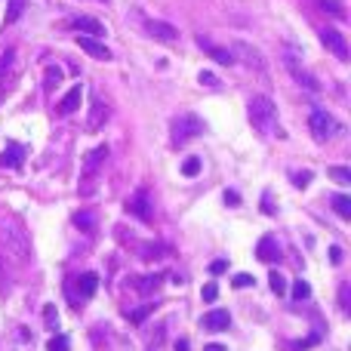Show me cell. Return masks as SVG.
<instances>
[{
	"mask_svg": "<svg viewBox=\"0 0 351 351\" xmlns=\"http://www.w3.org/2000/svg\"><path fill=\"white\" fill-rule=\"evenodd\" d=\"M317 6H321V10H330L336 19H346V10H342L339 0H317Z\"/></svg>",
	"mask_w": 351,
	"mask_h": 351,
	"instance_id": "26",
	"label": "cell"
},
{
	"mask_svg": "<svg viewBox=\"0 0 351 351\" xmlns=\"http://www.w3.org/2000/svg\"><path fill=\"white\" fill-rule=\"evenodd\" d=\"M333 210L339 213L342 219H351V197H348V194H336V197H333Z\"/></svg>",
	"mask_w": 351,
	"mask_h": 351,
	"instance_id": "23",
	"label": "cell"
},
{
	"mask_svg": "<svg viewBox=\"0 0 351 351\" xmlns=\"http://www.w3.org/2000/svg\"><path fill=\"white\" fill-rule=\"evenodd\" d=\"M160 284H164V274H145V278H136V290L145 293V296L158 293V290H160Z\"/></svg>",
	"mask_w": 351,
	"mask_h": 351,
	"instance_id": "19",
	"label": "cell"
},
{
	"mask_svg": "<svg viewBox=\"0 0 351 351\" xmlns=\"http://www.w3.org/2000/svg\"><path fill=\"white\" fill-rule=\"evenodd\" d=\"M197 47L204 49V53H210L213 59L219 62V65H234V56H231V49L216 47V43H210V40H206V37H197Z\"/></svg>",
	"mask_w": 351,
	"mask_h": 351,
	"instance_id": "15",
	"label": "cell"
},
{
	"mask_svg": "<svg viewBox=\"0 0 351 351\" xmlns=\"http://www.w3.org/2000/svg\"><path fill=\"white\" fill-rule=\"evenodd\" d=\"M234 287H241V290H243V287H253V274H247V271L237 274V278H234Z\"/></svg>",
	"mask_w": 351,
	"mask_h": 351,
	"instance_id": "36",
	"label": "cell"
},
{
	"mask_svg": "<svg viewBox=\"0 0 351 351\" xmlns=\"http://www.w3.org/2000/svg\"><path fill=\"white\" fill-rule=\"evenodd\" d=\"M268 287H271V293L284 296V293H287V278L280 271H271V274H268Z\"/></svg>",
	"mask_w": 351,
	"mask_h": 351,
	"instance_id": "24",
	"label": "cell"
},
{
	"mask_svg": "<svg viewBox=\"0 0 351 351\" xmlns=\"http://www.w3.org/2000/svg\"><path fill=\"white\" fill-rule=\"evenodd\" d=\"M308 127H311V136H315L317 142H330L336 133H339L336 117L327 114V111H315V114H311V121H308Z\"/></svg>",
	"mask_w": 351,
	"mask_h": 351,
	"instance_id": "5",
	"label": "cell"
},
{
	"mask_svg": "<svg viewBox=\"0 0 351 351\" xmlns=\"http://www.w3.org/2000/svg\"><path fill=\"white\" fill-rule=\"evenodd\" d=\"M321 43L336 56V59H342V62L348 59V43H346V37H342V31L324 28V31H321Z\"/></svg>",
	"mask_w": 351,
	"mask_h": 351,
	"instance_id": "8",
	"label": "cell"
},
{
	"mask_svg": "<svg viewBox=\"0 0 351 351\" xmlns=\"http://www.w3.org/2000/svg\"><path fill=\"white\" fill-rule=\"evenodd\" d=\"M108 160V145H96L90 154H86V160H84V179H86V185L80 188L84 194H90L93 191V176H96L99 167Z\"/></svg>",
	"mask_w": 351,
	"mask_h": 351,
	"instance_id": "6",
	"label": "cell"
},
{
	"mask_svg": "<svg viewBox=\"0 0 351 351\" xmlns=\"http://www.w3.org/2000/svg\"><path fill=\"white\" fill-rule=\"evenodd\" d=\"M96 287H99V278L93 271H86V274H80L77 278V290H80V299H90L93 293H96Z\"/></svg>",
	"mask_w": 351,
	"mask_h": 351,
	"instance_id": "20",
	"label": "cell"
},
{
	"mask_svg": "<svg viewBox=\"0 0 351 351\" xmlns=\"http://www.w3.org/2000/svg\"><path fill=\"white\" fill-rule=\"evenodd\" d=\"M204 351H228V348H225V346H219V342H210V346H206Z\"/></svg>",
	"mask_w": 351,
	"mask_h": 351,
	"instance_id": "43",
	"label": "cell"
},
{
	"mask_svg": "<svg viewBox=\"0 0 351 351\" xmlns=\"http://www.w3.org/2000/svg\"><path fill=\"white\" fill-rule=\"evenodd\" d=\"M204 330H213V333H222V330L231 327V315L225 308H216V311H206L204 321H200Z\"/></svg>",
	"mask_w": 351,
	"mask_h": 351,
	"instance_id": "11",
	"label": "cell"
},
{
	"mask_svg": "<svg viewBox=\"0 0 351 351\" xmlns=\"http://www.w3.org/2000/svg\"><path fill=\"white\" fill-rule=\"evenodd\" d=\"M315 342H317V336H308V339H305V342H296V346H293V348H296V351H305V348H311V346H315Z\"/></svg>",
	"mask_w": 351,
	"mask_h": 351,
	"instance_id": "42",
	"label": "cell"
},
{
	"mask_svg": "<svg viewBox=\"0 0 351 351\" xmlns=\"http://www.w3.org/2000/svg\"><path fill=\"white\" fill-rule=\"evenodd\" d=\"M216 296H219V287H216V284H206V287H204V299H206V302H213Z\"/></svg>",
	"mask_w": 351,
	"mask_h": 351,
	"instance_id": "39",
	"label": "cell"
},
{
	"mask_svg": "<svg viewBox=\"0 0 351 351\" xmlns=\"http://www.w3.org/2000/svg\"><path fill=\"white\" fill-rule=\"evenodd\" d=\"M12 49H6V56L0 59V86H3V80H6V71H10V65H12Z\"/></svg>",
	"mask_w": 351,
	"mask_h": 351,
	"instance_id": "30",
	"label": "cell"
},
{
	"mask_svg": "<svg viewBox=\"0 0 351 351\" xmlns=\"http://www.w3.org/2000/svg\"><path fill=\"white\" fill-rule=\"evenodd\" d=\"M210 271H213V274H225V271H228V262H225V259H216V262L210 265Z\"/></svg>",
	"mask_w": 351,
	"mask_h": 351,
	"instance_id": "38",
	"label": "cell"
},
{
	"mask_svg": "<svg viewBox=\"0 0 351 351\" xmlns=\"http://www.w3.org/2000/svg\"><path fill=\"white\" fill-rule=\"evenodd\" d=\"M225 204H228V206H241V194H237V191H225Z\"/></svg>",
	"mask_w": 351,
	"mask_h": 351,
	"instance_id": "40",
	"label": "cell"
},
{
	"mask_svg": "<svg viewBox=\"0 0 351 351\" xmlns=\"http://www.w3.org/2000/svg\"><path fill=\"white\" fill-rule=\"evenodd\" d=\"M182 173H185V176H197L200 173V158H188L185 164H182Z\"/></svg>",
	"mask_w": 351,
	"mask_h": 351,
	"instance_id": "31",
	"label": "cell"
},
{
	"mask_svg": "<svg viewBox=\"0 0 351 351\" xmlns=\"http://www.w3.org/2000/svg\"><path fill=\"white\" fill-rule=\"evenodd\" d=\"M108 117H111V108L102 102V99H96V102H93V108H90V117H86V127H90V130H102L105 123H108Z\"/></svg>",
	"mask_w": 351,
	"mask_h": 351,
	"instance_id": "14",
	"label": "cell"
},
{
	"mask_svg": "<svg viewBox=\"0 0 351 351\" xmlns=\"http://www.w3.org/2000/svg\"><path fill=\"white\" fill-rule=\"evenodd\" d=\"M250 123L265 136L274 133V127H278V105L268 96H253L250 99Z\"/></svg>",
	"mask_w": 351,
	"mask_h": 351,
	"instance_id": "1",
	"label": "cell"
},
{
	"mask_svg": "<svg viewBox=\"0 0 351 351\" xmlns=\"http://www.w3.org/2000/svg\"><path fill=\"white\" fill-rule=\"evenodd\" d=\"M0 237L6 241V250H10L12 256H16L19 262H25L31 256V241L28 234H25V228H19L16 222H3L0 225Z\"/></svg>",
	"mask_w": 351,
	"mask_h": 351,
	"instance_id": "2",
	"label": "cell"
},
{
	"mask_svg": "<svg viewBox=\"0 0 351 351\" xmlns=\"http://www.w3.org/2000/svg\"><path fill=\"white\" fill-rule=\"evenodd\" d=\"M348 299H351V287H348V284H342V287H339V305H342V311H348V308H351Z\"/></svg>",
	"mask_w": 351,
	"mask_h": 351,
	"instance_id": "34",
	"label": "cell"
},
{
	"mask_svg": "<svg viewBox=\"0 0 351 351\" xmlns=\"http://www.w3.org/2000/svg\"><path fill=\"white\" fill-rule=\"evenodd\" d=\"M43 324H47V330H56V324H59L56 305H47V308H43Z\"/></svg>",
	"mask_w": 351,
	"mask_h": 351,
	"instance_id": "29",
	"label": "cell"
},
{
	"mask_svg": "<svg viewBox=\"0 0 351 351\" xmlns=\"http://www.w3.org/2000/svg\"><path fill=\"white\" fill-rule=\"evenodd\" d=\"M74 225H77L80 231H86V234H93V231H96V225H99V219H96V213L80 210L77 216H74Z\"/></svg>",
	"mask_w": 351,
	"mask_h": 351,
	"instance_id": "21",
	"label": "cell"
},
{
	"mask_svg": "<svg viewBox=\"0 0 351 351\" xmlns=\"http://www.w3.org/2000/svg\"><path fill=\"white\" fill-rule=\"evenodd\" d=\"M59 80H62V71H59V68L49 65V68H47V90H53V86L59 84Z\"/></svg>",
	"mask_w": 351,
	"mask_h": 351,
	"instance_id": "32",
	"label": "cell"
},
{
	"mask_svg": "<svg viewBox=\"0 0 351 351\" xmlns=\"http://www.w3.org/2000/svg\"><path fill=\"white\" fill-rule=\"evenodd\" d=\"M311 182V173L308 170H302V173H293V185L296 188H305Z\"/></svg>",
	"mask_w": 351,
	"mask_h": 351,
	"instance_id": "35",
	"label": "cell"
},
{
	"mask_svg": "<svg viewBox=\"0 0 351 351\" xmlns=\"http://www.w3.org/2000/svg\"><path fill=\"white\" fill-rule=\"evenodd\" d=\"M200 84H206V86H219V77H216V74H210V71H200Z\"/></svg>",
	"mask_w": 351,
	"mask_h": 351,
	"instance_id": "37",
	"label": "cell"
},
{
	"mask_svg": "<svg viewBox=\"0 0 351 351\" xmlns=\"http://www.w3.org/2000/svg\"><path fill=\"white\" fill-rule=\"evenodd\" d=\"M176 351H188V339H179V342H176Z\"/></svg>",
	"mask_w": 351,
	"mask_h": 351,
	"instance_id": "44",
	"label": "cell"
},
{
	"mask_svg": "<svg viewBox=\"0 0 351 351\" xmlns=\"http://www.w3.org/2000/svg\"><path fill=\"white\" fill-rule=\"evenodd\" d=\"M80 99H84V86H71V90H68V96L62 99L59 102V114H74V111L80 108Z\"/></svg>",
	"mask_w": 351,
	"mask_h": 351,
	"instance_id": "18",
	"label": "cell"
},
{
	"mask_svg": "<svg viewBox=\"0 0 351 351\" xmlns=\"http://www.w3.org/2000/svg\"><path fill=\"white\" fill-rule=\"evenodd\" d=\"M330 179H336L339 185H348V182H351V170H348V167H330Z\"/></svg>",
	"mask_w": 351,
	"mask_h": 351,
	"instance_id": "28",
	"label": "cell"
},
{
	"mask_svg": "<svg viewBox=\"0 0 351 351\" xmlns=\"http://www.w3.org/2000/svg\"><path fill=\"white\" fill-rule=\"evenodd\" d=\"M256 256H259L262 262H278L280 259V247H278V241H274L271 234H265L259 241V247H256Z\"/></svg>",
	"mask_w": 351,
	"mask_h": 351,
	"instance_id": "16",
	"label": "cell"
},
{
	"mask_svg": "<svg viewBox=\"0 0 351 351\" xmlns=\"http://www.w3.org/2000/svg\"><path fill=\"white\" fill-rule=\"evenodd\" d=\"M145 31L160 43H176L179 40V28H173L170 22H158V19H148L145 22Z\"/></svg>",
	"mask_w": 351,
	"mask_h": 351,
	"instance_id": "10",
	"label": "cell"
},
{
	"mask_svg": "<svg viewBox=\"0 0 351 351\" xmlns=\"http://www.w3.org/2000/svg\"><path fill=\"white\" fill-rule=\"evenodd\" d=\"M330 262H333V265H339V262H342V247H330Z\"/></svg>",
	"mask_w": 351,
	"mask_h": 351,
	"instance_id": "41",
	"label": "cell"
},
{
	"mask_svg": "<svg viewBox=\"0 0 351 351\" xmlns=\"http://www.w3.org/2000/svg\"><path fill=\"white\" fill-rule=\"evenodd\" d=\"M47 351H68V339H65V336H53V339H49V346H47Z\"/></svg>",
	"mask_w": 351,
	"mask_h": 351,
	"instance_id": "33",
	"label": "cell"
},
{
	"mask_svg": "<svg viewBox=\"0 0 351 351\" xmlns=\"http://www.w3.org/2000/svg\"><path fill=\"white\" fill-rule=\"evenodd\" d=\"M77 43H80V49H84V53H90V56H93V59H102V62H108V59H111V49L105 47V43H99L96 37L80 34V37H77Z\"/></svg>",
	"mask_w": 351,
	"mask_h": 351,
	"instance_id": "13",
	"label": "cell"
},
{
	"mask_svg": "<svg viewBox=\"0 0 351 351\" xmlns=\"http://www.w3.org/2000/svg\"><path fill=\"white\" fill-rule=\"evenodd\" d=\"M204 121H200L197 114H179L173 121V142L176 145H185L188 139H194V136L204 133Z\"/></svg>",
	"mask_w": 351,
	"mask_h": 351,
	"instance_id": "3",
	"label": "cell"
},
{
	"mask_svg": "<svg viewBox=\"0 0 351 351\" xmlns=\"http://www.w3.org/2000/svg\"><path fill=\"white\" fill-rule=\"evenodd\" d=\"M284 65H287V71H290L293 77H296V84H302L305 90H311V93L321 90V84H317V80L302 68V62H299V56H296V49H293V47H287V49H284Z\"/></svg>",
	"mask_w": 351,
	"mask_h": 351,
	"instance_id": "4",
	"label": "cell"
},
{
	"mask_svg": "<svg viewBox=\"0 0 351 351\" xmlns=\"http://www.w3.org/2000/svg\"><path fill=\"white\" fill-rule=\"evenodd\" d=\"M25 6H28V0H10V3H6V25L19 22V16L25 12Z\"/></svg>",
	"mask_w": 351,
	"mask_h": 351,
	"instance_id": "22",
	"label": "cell"
},
{
	"mask_svg": "<svg viewBox=\"0 0 351 351\" xmlns=\"http://www.w3.org/2000/svg\"><path fill=\"white\" fill-rule=\"evenodd\" d=\"M127 213L136 219H142V222H152V194L142 188V191H136L133 197L127 200Z\"/></svg>",
	"mask_w": 351,
	"mask_h": 351,
	"instance_id": "7",
	"label": "cell"
},
{
	"mask_svg": "<svg viewBox=\"0 0 351 351\" xmlns=\"http://www.w3.org/2000/svg\"><path fill=\"white\" fill-rule=\"evenodd\" d=\"M22 160H25V148L16 145V142H10V145L3 148V154H0V167H10V170L22 167Z\"/></svg>",
	"mask_w": 351,
	"mask_h": 351,
	"instance_id": "17",
	"label": "cell"
},
{
	"mask_svg": "<svg viewBox=\"0 0 351 351\" xmlns=\"http://www.w3.org/2000/svg\"><path fill=\"white\" fill-rule=\"evenodd\" d=\"M68 25L77 28V31H84L86 37H102L105 34V25L96 22V19H90V16H74V19H68Z\"/></svg>",
	"mask_w": 351,
	"mask_h": 351,
	"instance_id": "12",
	"label": "cell"
},
{
	"mask_svg": "<svg viewBox=\"0 0 351 351\" xmlns=\"http://www.w3.org/2000/svg\"><path fill=\"white\" fill-rule=\"evenodd\" d=\"M231 56H234V62L237 59H243V65H250V68H256V71H265V59L259 56V49H253L250 43H234V49H231Z\"/></svg>",
	"mask_w": 351,
	"mask_h": 351,
	"instance_id": "9",
	"label": "cell"
},
{
	"mask_svg": "<svg viewBox=\"0 0 351 351\" xmlns=\"http://www.w3.org/2000/svg\"><path fill=\"white\" fill-rule=\"evenodd\" d=\"M308 296H311V287L299 278L296 284H293V299H296V302H302V299H308Z\"/></svg>",
	"mask_w": 351,
	"mask_h": 351,
	"instance_id": "27",
	"label": "cell"
},
{
	"mask_svg": "<svg viewBox=\"0 0 351 351\" xmlns=\"http://www.w3.org/2000/svg\"><path fill=\"white\" fill-rule=\"evenodd\" d=\"M154 311V302H148V305H142V308H133V311H127V317H130V324H142L148 315Z\"/></svg>",
	"mask_w": 351,
	"mask_h": 351,
	"instance_id": "25",
	"label": "cell"
}]
</instances>
